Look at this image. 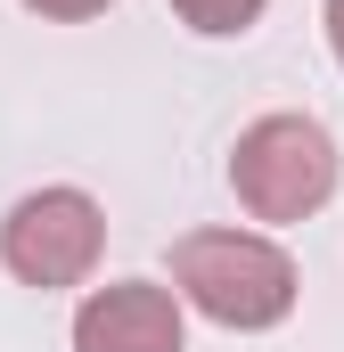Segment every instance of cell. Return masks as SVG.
I'll return each instance as SVG.
<instances>
[{
	"instance_id": "4",
	"label": "cell",
	"mask_w": 344,
	"mask_h": 352,
	"mask_svg": "<svg viewBox=\"0 0 344 352\" xmlns=\"http://www.w3.org/2000/svg\"><path fill=\"white\" fill-rule=\"evenodd\" d=\"M74 352H189V320L180 295L156 278H115L90 287L74 311Z\"/></svg>"
},
{
	"instance_id": "2",
	"label": "cell",
	"mask_w": 344,
	"mask_h": 352,
	"mask_svg": "<svg viewBox=\"0 0 344 352\" xmlns=\"http://www.w3.org/2000/svg\"><path fill=\"white\" fill-rule=\"evenodd\" d=\"M344 180V156L320 115H255L230 148V188L255 221H312Z\"/></svg>"
},
{
	"instance_id": "7",
	"label": "cell",
	"mask_w": 344,
	"mask_h": 352,
	"mask_svg": "<svg viewBox=\"0 0 344 352\" xmlns=\"http://www.w3.org/2000/svg\"><path fill=\"white\" fill-rule=\"evenodd\" d=\"M320 25H328V50H336V66H344V0H320Z\"/></svg>"
},
{
	"instance_id": "3",
	"label": "cell",
	"mask_w": 344,
	"mask_h": 352,
	"mask_svg": "<svg viewBox=\"0 0 344 352\" xmlns=\"http://www.w3.org/2000/svg\"><path fill=\"white\" fill-rule=\"evenodd\" d=\"M98 254H107V213L90 188H33L0 221V270L17 287H41V295L83 287Z\"/></svg>"
},
{
	"instance_id": "6",
	"label": "cell",
	"mask_w": 344,
	"mask_h": 352,
	"mask_svg": "<svg viewBox=\"0 0 344 352\" xmlns=\"http://www.w3.org/2000/svg\"><path fill=\"white\" fill-rule=\"evenodd\" d=\"M33 16H50V25H83V16H107L115 0H25Z\"/></svg>"
},
{
	"instance_id": "1",
	"label": "cell",
	"mask_w": 344,
	"mask_h": 352,
	"mask_svg": "<svg viewBox=\"0 0 344 352\" xmlns=\"http://www.w3.org/2000/svg\"><path fill=\"white\" fill-rule=\"evenodd\" d=\"M172 295L230 336H262L295 311L303 278L287 263V246L262 230H189L172 238Z\"/></svg>"
},
{
	"instance_id": "5",
	"label": "cell",
	"mask_w": 344,
	"mask_h": 352,
	"mask_svg": "<svg viewBox=\"0 0 344 352\" xmlns=\"http://www.w3.org/2000/svg\"><path fill=\"white\" fill-rule=\"evenodd\" d=\"M262 8L270 0H172V16L189 25V33H205V41H230V33H255Z\"/></svg>"
}]
</instances>
